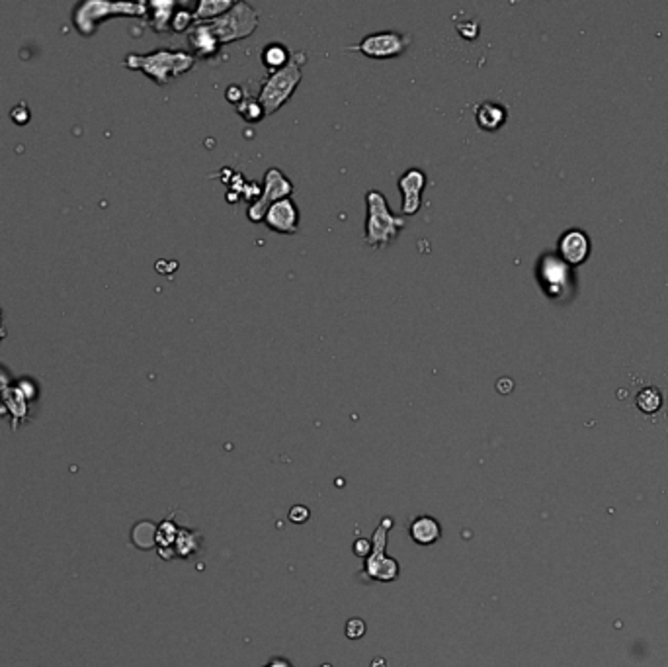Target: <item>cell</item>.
Masks as SVG:
<instances>
[{"label": "cell", "instance_id": "21", "mask_svg": "<svg viewBox=\"0 0 668 667\" xmlns=\"http://www.w3.org/2000/svg\"><path fill=\"white\" fill-rule=\"evenodd\" d=\"M637 405L643 409V411H647V413L657 411V409L660 407V396H658L657 389H645L637 398Z\"/></svg>", "mask_w": 668, "mask_h": 667}, {"label": "cell", "instance_id": "17", "mask_svg": "<svg viewBox=\"0 0 668 667\" xmlns=\"http://www.w3.org/2000/svg\"><path fill=\"white\" fill-rule=\"evenodd\" d=\"M260 59L264 63V67L270 70V75L275 73V70L284 69L285 65L291 61V55H289V51L285 45L282 43H268L262 51V55H260Z\"/></svg>", "mask_w": 668, "mask_h": 667}, {"label": "cell", "instance_id": "11", "mask_svg": "<svg viewBox=\"0 0 668 667\" xmlns=\"http://www.w3.org/2000/svg\"><path fill=\"white\" fill-rule=\"evenodd\" d=\"M28 401L30 399L24 396L18 384H12L10 389L6 391V396L2 399V407H0V417H4L6 413L12 417V430L20 427L22 421L28 417Z\"/></svg>", "mask_w": 668, "mask_h": 667}, {"label": "cell", "instance_id": "7", "mask_svg": "<svg viewBox=\"0 0 668 667\" xmlns=\"http://www.w3.org/2000/svg\"><path fill=\"white\" fill-rule=\"evenodd\" d=\"M409 45H411V36L395 30H385L365 36L360 43H356L352 51L362 53L367 59L384 61L401 57Z\"/></svg>", "mask_w": 668, "mask_h": 667}, {"label": "cell", "instance_id": "8", "mask_svg": "<svg viewBox=\"0 0 668 667\" xmlns=\"http://www.w3.org/2000/svg\"><path fill=\"white\" fill-rule=\"evenodd\" d=\"M291 194H294V184H291V180L287 179L282 170L275 169V167L268 169L264 174V188H262V196L258 198V202H255V204H250V206H248V209H246V218L250 219L252 223L262 221L266 216V211L270 209L272 204L280 202V200L289 198Z\"/></svg>", "mask_w": 668, "mask_h": 667}, {"label": "cell", "instance_id": "22", "mask_svg": "<svg viewBox=\"0 0 668 667\" xmlns=\"http://www.w3.org/2000/svg\"><path fill=\"white\" fill-rule=\"evenodd\" d=\"M194 26V12L188 10H176L170 22V28L174 31H190V28Z\"/></svg>", "mask_w": 668, "mask_h": 667}, {"label": "cell", "instance_id": "10", "mask_svg": "<svg viewBox=\"0 0 668 667\" xmlns=\"http://www.w3.org/2000/svg\"><path fill=\"white\" fill-rule=\"evenodd\" d=\"M424 186H426V174L420 169H409L399 179V190L403 194L401 211L404 216H414L423 208Z\"/></svg>", "mask_w": 668, "mask_h": 667}, {"label": "cell", "instance_id": "1", "mask_svg": "<svg viewBox=\"0 0 668 667\" xmlns=\"http://www.w3.org/2000/svg\"><path fill=\"white\" fill-rule=\"evenodd\" d=\"M365 208H367V218L364 223L365 245H370L375 250L387 249L404 230L407 221L395 216L387 204L385 194H381L379 190H370L365 194Z\"/></svg>", "mask_w": 668, "mask_h": 667}, {"label": "cell", "instance_id": "27", "mask_svg": "<svg viewBox=\"0 0 668 667\" xmlns=\"http://www.w3.org/2000/svg\"><path fill=\"white\" fill-rule=\"evenodd\" d=\"M10 386H12L10 374L0 366V407H2V399H4V396H6V391L10 389Z\"/></svg>", "mask_w": 668, "mask_h": 667}, {"label": "cell", "instance_id": "18", "mask_svg": "<svg viewBox=\"0 0 668 667\" xmlns=\"http://www.w3.org/2000/svg\"><path fill=\"white\" fill-rule=\"evenodd\" d=\"M236 112H238V116L243 118L248 123H256V121H260L266 116L264 108H262V104H260V100L252 96V94H248L246 92L243 98L238 100V106H236Z\"/></svg>", "mask_w": 668, "mask_h": 667}, {"label": "cell", "instance_id": "29", "mask_svg": "<svg viewBox=\"0 0 668 667\" xmlns=\"http://www.w3.org/2000/svg\"><path fill=\"white\" fill-rule=\"evenodd\" d=\"M321 667H333V666H331V664H323V666H321Z\"/></svg>", "mask_w": 668, "mask_h": 667}, {"label": "cell", "instance_id": "24", "mask_svg": "<svg viewBox=\"0 0 668 667\" xmlns=\"http://www.w3.org/2000/svg\"><path fill=\"white\" fill-rule=\"evenodd\" d=\"M365 634V622L362 618H352L346 622V636L348 638H362Z\"/></svg>", "mask_w": 668, "mask_h": 667}, {"label": "cell", "instance_id": "3", "mask_svg": "<svg viewBox=\"0 0 668 667\" xmlns=\"http://www.w3.org/2000/svg\"><path fill=\"white\" fill-rule=\"evenodd\" d=\"M305 59H307L305 53H295V55H291V61L285 65L284 69L272 73L262 82L258 100H260V104L264 108L266 116L278 112L287 100L294 96L295 89L299 87V82L303 79Z\"/></svg>", "mask_w": 668, "mask_h": 667}, {"label": "cell", "instance_id": "2", "mask_svg": "<svg viewBox=\"0 0 668 667\" xmlns=\"http://www.w3.org/2000/svg\"><path fill=\"white\" fill-rule=\"evenodd\" d=\"M196 57L188 51L157 50L147 55H128L126 67L131 70H141L149 79L155 80L157 84H168L178 77L186 75L194 69Z\"/></svg>", "mask_w": 668, "mask_h": 667}, {"label": "cell", "instance_id": "26", "mask_svg": "<svg viewBox=\"0 0 668 667\" xmlns=\"http://www.w3.org/2000/svg\"><path fill=\"white\" fill-rule=\"evenodd\" d=\"M354 554L360 558H367L372 554V540H365V538H358L354 544Z\"/></svg>", "mask_w": 668, "mask_h": 667}, {"label": "cell", "instance_id": "16", "mask_svg": "<svg viewBox=\"0 0 668 667\" xmlns=\"http://www.w3.org/2000/svg\"><path fill=\"white\" fill-rule=\"evenodd\" d=\"M233 6H235L233 0H202V2H197L196 10H194V24L215 20L221 14L231 10Z\"/></svg>", "mask_w": 668, "mask_h": 667}, {"label": "cell", "instance_id": "23", "mask_svg": "<svg viewBox=\"0 0 668 667\" xmlns=\"http://www.w3.org/2000/svg\"><path fill=\"white\" fill-rule=\"evenodd\" d=\"M192 538L194 534L192 532H188V530H178V538H176V554H180L182 558H188L190 556V552L192 550H196V544L192 542Z\"/></svg>", "mask_w": 668, "mask_h": 667}, {"label": "cell", "instance_id": "13", "mask_svg": "<svg viewBox=\"0 0 668 667\" xmlns=\"http://www.w3.org/2000/svg\"><path fill=\"white\" fill-rule=\"evenodd\" d=\"M188 41H190V45H192V51L196 53L197 57H202V59H207V57H213L217 51L221 50L219 47V43L215 41V38L209 33L204 24H194L190 31H188Z\"/></svg>", "mask_w": 668, "mask_h": 667}, {"label": "cell", "instance_id": "12", "mask_svg": "<svg viewBox=\"0 0 668 667\" xmlns=\"http://www.w3.org/2000/svg\"><path fill=\"white\" fill-rule=\"evenodd\" d=\"M409 534L416 544L430 546L442 538V525L430 515H423V517L413 518V523L409 527Z\"/></svg>", "mask_w": 668, "mask_h": 667}, {"label": "cell", "instance_id": "15", "mask_svg": "<svg viewBox=\"0 0 668 667\" xmlns=\"http://www.w3.org/2000/svg\"><path fill=\"white\" fill-rule=\"evenodd\" d=\"M589 243L584 239V235L580 231H570L563 239H561V253L569 262H580L584 260L589 253Z\"/></svg>", "mask_w": 668, "mask_h": 667}, {"label": "cell", "instance_id": "5", "mask_svg": "<svg viewBox=\"0 0 668 667\" xmlns=\"http://www.w3.org/2000/svg\"><path fill=\"white\" fill-rule=\"evenodd\" d=\"M202 24L215 38L219 47H223L227 43L245 40L248 36H252V31L258 28V14L250 4L235 2V6L229 12L221 14L215 20L202 22Z\"/></svg>", "mask_w": 668, "mask_h": 667}, {"label": "cell", "instance_id": "25", "mask_svg": "<svg viewBox=\"0 0 668 667\" xmlns=\"http://www.w3.org/2000/svg\"><path fill=\"white\" fill-rule=\"evenodd\" d=\"M309 517H311V511L305 505H295L289 511V520L295 523V525H303L305 520H309Z\"/></svg>", "mask_w": 668, "mask_h": 667}, {"label": "cell", "instance_id": "28", "mask_svg": "<svg viewBox=\"0 0 668 667\" xmlns=\"http://www.w3.org/2000/svg\"><path fill=\"white\" fill-rule=\"evenodd\" d=\"M264 667H294L289 664V659H285V657H274V659H270Z\"/></svg>", "mask_w": 668, "mask_h": 667}, {"label": "cell", "instance_id": "20", "mask_svg": "<svg viewBox=\"0 0 668 667\" xmlns=\"http://www.w3.org/2000/svg\"><path fill=\"white\" fill-rule=\"evenodd\" d=\"M176 538H178V528L167 520V523H162L160 527L157 528V544L160 546V552L165 550V548H170L172 544H176Z\"/></svg>", "mask_w": 668, "mask_h": 667}, {"label": "cell", "instance_id": "14", "mask_svg": "<svg viewBox=\"0 0 668 667\" xmlns=\"http://www.w3.org/2000/svg\"><path fill=\"white\" fill-rule=\"evenodd\" d=\"M475 120L481 130L496 131L506 120V110L494 102H483L481 106L475 110Z\"/></svg>", "mask_w": 668, "mask_h": 667}, {"label": "cell", "instance_id": "9", "mask_svg": "<svg viewBox=\"0 0 668 667\" xmlns=\"http://www.w3.org/2000/svg\"><path fill=\"white\" fill-rule=\"evenodd\" d=\"M262 221L268 225V230L275 231V233L295 235L299 231V209L291 198L280 200L270 206Z\"/></svg>", "mask_w": 668, "mask_h": 667}, {"label": "cell", "instance_id": "4", "mask_svg": "<svg viewBox=\"0 0 668 667\" xmlns=\"http://www.w3.org/2000/svg\"><path fill=\"white\" fill-rule=\"evenodd\" d=\"M116 16H147V4L143 2H104V0H89L79 4L73 12V22L79 28L82 36L94 33L98 24L106 18H116Z\"/></svg>", "mask_w": 668, "mask_h": 667}, {"label": "cell", "instance_id": "19", "mask_svg": "<svg viewBox=\"0 0 668 667\" xmlns=\"http://www.w3.org/2000/svg\"><path fill=\"white\" fill-rule=\"evenodd\" d=\"M149 8H155V10H157L151 16V26H153L155 30L165 31L167 28H170V22H172V16H174L176 4H172V2H167V4L155 2V4H149Z\"/></svg>", "mask_w": 668, "mask_h": 667}, {"label": "cell", "instance_id": "6", "mask_svg": "<svg viewBox=\"0 0 668 667\" xmlns=\"http://www.w3.org/2000/svg\"><path fill=\"white\" fill-rule=\"evenodd\" d=\"M391 528H393V518H381V523L372 538V554L365 558V578L374 579V581H384V583H389V581H395L399 578V564L385 554L387 534Z\"/></svg>", "mask_w": 668, "mask_h": 667}]
</instances>
